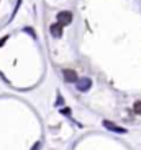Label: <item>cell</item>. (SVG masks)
Returning a JSON list of instances; mask_svg holds the SVG:
<instances>
[{
	"label": "cell",
	"mask_w": 141,
	"mask_h": 150,
	"mask_svg": "<svg viewBox=\"0 0 141 150\" xmlns=\"http://www.w3.org/2000/svg\"><path fill=\"white\" fill-rule=\"evenodd\" d=\"M70 22H72V13L70 12H67V10H64V12H59L57 13V22L61 27H66V25H70Z\"/></svg>",
	"instance_id": "1"
},
{
	"label": "cell",
	"mask_w": 141,
	"mask_h": 150,
	"mask_svg": "<svg viewBox=\"0 0 141 150\" xmlns=\"http://www.w3.org/2000/svg\"><path fill=\"white\" fill-rule=\"evenodd\" d=\"M62 74H64V81L66 83H77V73L74 69H64L62 71Z\"/></svg>",
	"instance_id": "4"
},
{
	"label": "cell",
	"mask_w": 141,
	"mask_h": 150,
	"mask_svg": "<svg viewBox=\"0 0 141 150\" xmlns=\"http://www.w3.org/2000/svg\"><path fill=\"white\" fill-rule=\"evenodd\" d=\"M49 31H51V35H53L54 38H59V36L62 35V27L59 23H53L51 28H49Z\"/></svg>",
	"instance_id": "5"
},
{
	"label": "cell",
	"mask_w": 141,
	"mask_h": 150,
	"mask_svg": "<svg viewBox=\"0 0 141 150\" xmlns=\"http://www.w3.org/2000/svg\"><path fill=\"white\" fill-rule=\"evenodd\" d=\"M61 112H62L64 115H70V109H69V107H64V109H62Z\"/></svg>",
	"instance_id": "8"
},
{
	"label": "cell",
	"mask_w": 141,
	"mask_h": 150,
	"mask_svg": "<svg viewBox=\"0 0 141 150\" xmlns=\"http://www.w3.org/2000/svg\"><path fill=\"white\" fill-rule=\"evenodd\" d=\"M7 40H8V36H3V38H0V48H2L5 43H7Z\"/></svg>",
	"instance_id": "7"
},
{
	"label": "cell",
	"mask_w": 141,
	"mask_h": 150,
	"mask_svg": "<svg viewBox=\"0 0 141 150\" xmlns=\"http://www.w3.org/2000/svg\"><path fill=\"white\" fill-rule=\"evenodd\" d=\"M92 88V79L90 78H82V79H77V89L80 93H85Z\"/></svg>",
	"instance_id": "2"
},
{
	"label": "cell",
	"mask_w": 141,
	"mask_h": 150,
	"mask_svg": "<svg viewBox=\"0 0 141 150\" xmlns=\"http://www.w3.org/2000/svg\"><path fill=\"white\" fill-rule=\"evenodd\" d=\"M40 149H41V142H36L35 145H33V149H31V150H40Z\"/></svg>",
	"instance_id": "9"
},
{
	"label": "cell",
	"mask_w": 141,
	"mask_h": 150,
	"mask_svg": "<svg viewBox=\"0 0 141 150\" xmlns=\"http://www.w3.org/2000/svg\"><path fill=\"white\" fill-rule=\"evenodd\" d=\"M133 110H135V114H141V101H136V102H135Z\"/></svg>",
	"instance_id": "6"
},
{
	"label": "cell",
	"mask_w": 141,
	"mask_h": 150,
	"mask_svg": "<svg viewBox=\"0 0 141 150\" xmlns=\"http://www.w3.org/2000/svg\"><path fill=\"white\" fill-rule=\"evenodd\" d=\"M103 125H105V129H108V130H112V132L126 134V129L125 127H120V125H117L115 122H110V120H103Z\"/></svg>",
	"instance_id": "3"
}]
</instances>
